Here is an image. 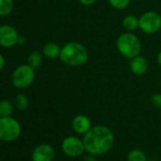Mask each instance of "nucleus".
Listing matches in <instances>:
<instances>
[{"label": "nucleus", "instance_id": "4", "mask_svg": "<svg viewBox=\"0 0 161 161\" xmlns=\"http://www.w3.org/2000/svg\"><path fill=\"white\" fill-rule=\"evenodd\" d=\"M35 79V69L27 64H21L17 66L12 75L13 85L19 89H25L29 87Z\"/></svg>", "mask_w": 161, "mask_h": 161}, {"label": "nucleus", "instance_id": "28", "mask_svg": "<svg viewBox=\"0 0 161 161\" xmlns=\"http://www.w3.org/2000/svg\"><path fill=\"white\" fill-rule=\"evenodd\" d=\"M0 118H1V115H0Z\"/></svg>", "mask_w": 161, "mask_h": 161}, {"label": "nucleus", "instance_id": "21", "mask_svg": "<svg viewBox=\"0 0 161 161\" xmlns=\"http://www.w3.org/2000/svg\"><path fill=\"white\" fill-rule=\"evenodd\" d=\"M78 1L82 4V5H84V6H91V5H93L95 2H96V0H78Z\"/></svg>", "mask_w": 161, "mask_h": 161}, {"label": "nucleus", "instance_id": "22", "mask_svg": "<svg viewBox=\"0 0 161 161\" xmlns=\"http://www.w3.org/2000/svg\"><path fill=\"white\" fill-rule=\"evenodd\" d=\"M84 161H98V160H97V158H96V155L91 154V153H88L87 155L85 156Z\"/></svg>", "mask_w": 161, "mask_h": 161}, {"label": "nucleus", "instance_id": "25", "mask_svg": "<svg viewBox=\"0 0 161 161\" xmlns=\"http://www.w3.org/2000/svg\"><path fill=\"white\" fill-rule=\"evenodd\" d=\"M156 63H157V64L161 67V50L157 53V55H156Z\"/></svg>", "mask_w": 161, "mask_h": 161}, {"label": "nucleus", "instance_id": "3", "mask_svg": "<svg viewBox=\"0 0 161 161\" xmlns=\"http://www.w3.org/2000/svg\"><path fill=\"white\" fill-rule=\"evenodd\" d=\"M119 53L126 59H132L140 54L141 42L133 32L125 31L119 35L116 42Z\"/></svg>", "mask_w": 161, "mask_h": 161}, {"label": "nucleus", "instance_id": "13", "mask_svg": "<svg viewBox=\"0 0 161 161\" xmlns=\"http://www.w3.org/2000/svg\"><path fill=\"white\" fill-rule=\"evenodd\" d=\"M121 24H122V28L126 31L133 32L139 28V18H137L134 14H127L122 19Z\"/></svg>", "mask_w": 161, "mask_h": 161}, {"label": "nucleus", "instance_id": "24", "mask_svg": "<svg viewBox=\"0 0 161 161\" xmlns=\"http://www.w3.org/2000/svg\"><path fill=\"white\" fill-rule=\"evenodd\" d=\"M4 66H5V59L1 54H0V70H2Z\"/></svg>", "mask_w": 161, "mask_h": 161}, {"label": "nucleus", "instance_id": "15", "mask_svg": "<svg viewBox=\"0 0 161 161\" xmlns=\"http://www.w3.org/2000/svg\"><path fill=\"white\" fill-rule=\"evenodd\" d=\"M127 161H147V156L141 150L133 149L127 154Z\"/></svg>", "mask_w": 161, "mask_h": 161}, {"label": "nucleus", "instance_id": "18", "mask_svg": "<svg viewBox=\"0 0 161 161\" xmlns=\"http://www.w3.org/2000/svg\"><path fill=\"white\" fill-rule=\"evenodd\" d=\"M29 99L24 94H18L15 98V106L19 111H24L29 107Z\"/></svg>", "mask_w": 161, "mask_h": 161}, {"label": "nucleus", "instance_id": "12", "mask_svg": "<svg viewBox=\"0 0 161 161\" xmlns=\"http://www.w3.org/2000/svg\"><path fill=\"white\" fill-rule=\"evenodd\" d=\"M62 47H60L57 43L49 42L47 43L43 47V54L45 57L48 59H56L60 57Z\"/></svg>", "mask_w": 161, "mask_h": 161}, {"label": "nucleus", "instance_id": "2", "mask_svg": "<svg viewBox=\"0 0 161 161\" xmlns=\"http://www.w3.org/2000/svg\"><path fill=\"white\" fill-rule=\"evenodd\" d=\"M59 59L69 66H82L88 60V51L83 44L70 41L62 47Z\"/></svg>", "mask_w": 161, "mask_h": 161}, {"label": "nucleus", "instance_id": "26", "mask_svg": "<svg viewBox=\"0 0 161 161\" xmlns=\"http://www.w3.org/2000/svg\"><path fill=\"white\" fill-rule=\"evenodd\" d=\"M147 161H157V160H154V159H151V160H147Z\"/></svg>", "mask_w": 161, "mask_h": 161}, {"label": "nucleus", "instance_id": "11", "mask_svg": "<svg viewBox=\"0 0 161 161\" xmlns=\"http://www.w3.org/2000/svg\"><path fill=\"white\" fill-rule=\"evenodd\" d=\"M129 67L133 74H135L136 76H141L147 72L149 64H148V61L145 57H143L141 55H137V56L130 59Z\"/></svg>", "mask_w": 161, "mask_h": 161}, {"label": "nucleus", "instance_id": "14", "mask_svg": "<svg viewBox=\"0 0 161 161\" xmlns=\"http://www.w3.org/2000/svg\"><path fill=\"white\" fill-rule=\"evenodd\" d=\"M43 64V56L39 51H32L28 57V64L36 69Z\"/></svg>", "mask_w": 161, "mask_h": 161}, {"label": "nucleus", "instance_id": "20", "mask_svg": "<svg viewBox=\"0 0 161 161\" xmlns=\"http://www.w3.org/2000/svg\"><path fill=\"white\" fill-rule=\"evenodd\" d=\"M151 103H153V106L156 108L161 109V94L160 93H155L151 97Z\"/></svg>", "mask_w": 161, "mask_h": 161}, {"label": "nucleus", "instance_id": "17", "mask_svg": "<svg viewBox=\"0 0 161 161\" xmlns=\"http://www.w3.org/2000/svg\"><path fill=\"white\" fill-rule=\"evenodd\" d=\"M13 111V104L10 101L3 100L0 102V115H1V117H11Z\"/></svg>", "mask_w": 161, "mask_h": 161}, {"label": "nucleus", "instance_id": "9", "mask_svg": "<svg viewBox=\"0 0 161 161\" xmlns=\"http://www.w3.org/2000/svg\"><path fill=\"white\" fill-rule=\"evenodd\" d=\"M55 151L53 147L47 143H42L36 146L31 153L32 161H53Z\"/></svg>", "mask_w": 161, "mask_h": 161}, {"label": "nucleus", "instance_id": "16", "mask_svg": "<svg viewBox=\"0 0 161 161\" xmlns=\"http://www.w3.org/2000/svg\"><path fill=\"white\" fill-rule=\"evenodd\" d=\"M14 10V0H0V16H7Z\"/></svg>", "mask_w": 161, "mask_h": 161}, {"label": "nucleus", "instance_id": "7", "mask_svg": "<svg viewBox=\"0 0 161 161\" xmlns=\"http://www.w3.org/2000/svg\"><path fill=\"white\" fill-rule=\"evenodd\" d=\"M62 150L69 157H78L86 152L83 139L74 136H69L62 141Z\"/></svg>", "mask_w": 161, "mask_h": 161}, {"label": "nucleus", "instance_id": "5", "mask_svg": "<svg viewBox=\"0 0 161 161\" xmlns=\"http://www.w3.org/2000/svg\"><path fill=\"white\" fill-rule=\"evenodd\" d=\"M21 135L20 123L12 117L0 118V139L5 142L16 140Z\"/></svg>", "mask_w": 161, "mask_h": 161}, {"label": "nucleus", "instance_id": "27", "mask_svg": "<svg viewBox=\"0 0 161 161\" xmlns=\"http://www.w3.org/2000/svg\"><path fill=\"white\" fill-rule=\"evenodd\" d=\"M160 88H161V79H160Z\"/></svg>", "mask_w": 161, "mask_h": 161}, {"label": "nucleus", "instance_id": "8", "mask_svg": "<svg viewBox=\"0 0 161 161\" xmlns=\"http://www.w3.org/2000/svg\"><path fill=\"white\" fill-rule=\"evenodd\" d=\"M18 37V32L14 27L10 25L0 26V46L1 47L9 48L17 45Z\"/></svg>", "mask_w": 161, "mask_h": 161}, {"label": "nucleus", "instance_id": "19", "mask_svg": "<svg viewBox=\"0 0 161 161\" xmlns=\"http://www.w3.org/2000/svg\"><path fill=\"white\" fill-rule=\"evenodd\" d=\"M107 1L112 8L118 11L126 9L131 3V0H107Z\"/></svg>", "mask_w": 161, "mask_h": 161}, {"label": "nucleus", "instance_id": "1", "mask_svg": "<svg viewBox=\"0 0 161 161\" xmlns=\"http://www.w3.org/2000/svg\"><path fill=\"white\" fill-rule=\"evenodd\" d=\"M83 141L87 153L101 155L108 153L113 148L115 136L108 127L104 125H95L84 135Z\"/></svg>", "mask_w": 161, "mask_h": 161}, {"label": "nucleus", "instance_id": "6", "mask_svg": "<svg viewBox=\"0 0 161 161\" xmlns=\"http://www.w3.org/2000/svg\"><path fill=\"white\" fill-rule=\"evenodd\" d=\"M145 34H154L161 30V14L154 11H148L139 17V28Z\"/></svg>", "mask_w": 161, "mask_h": 161}, {"label": "nucleus", "instance_id": "23", "mask_svg": "<svg viewBox=\"0 0 161 161\" xmlns=\"http://www.w3.org/2000/svg\"><path fill=\"white\" fill-rule=\"evenodd\" d=\"M25 43H26V39H25V37H23V36H19V37H18V40H17V45H19V46H23Z\"/></svg>", "mask_w": 161, "mask_h": 161}, {"label": "nucleus", "instance_id": "10", "mask_svg": "<svg viewBox=\"0 0 161 161\" xmlns=\"http://www.w3.org/2000/svg\"><path fill=\"white\" fill-rule=\"evenodd\" d=\"M72 130L78 135L86 134L92 127V123L90 119L85 115H77L74 117L71 122Z\"/></svg>", "mask_w": 161, "mask_h": 161}]
</instances>
